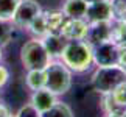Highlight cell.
<instances>
[{
	"instance_id": "6da1fadb",
	"label": "cell",
	"mask_w": 126,
	"mask_h": 117,
	"mask_svg": "<svg viewBox=\"0 0 126 117\" xmlns=\"http://www.w3.org/2000/svg\"><path fill=\"white\" fill-rule=\"evenodd\" d=\"M61 61L75 72H84L94 62L92 56V45L84 39L78 41H67V45L61 55Z\"/></svg>"
},
{
	"instance_id": "7a4b0ae2",
	"label": "cell",
	"mask_w": 126,
	"mask_h": 117,
	"mask_svg": "<svg viewBox=\"0 0 126 117\" xmlns=\"http://www.w3.org/2000/svg\"><path fill=\"white\" fill-rule=\"evenodd\" d=\"M45 89L56 97L64 95L72 87V70L62 61H51L45 69Z\"/></svg>"
},
{
	"instance_id": "3957f363",
	"label": "cell",
	"mask_w": 126,
	"mask_h": 117,
	"mask_svg": "<svg viewBox=\"0 0 126 117\" xmlns=\"http://www.w3.org/2000/svg\"><path fill=\"white\" fill-rule=\"evenodd\" d=\"M126 81V70L120 64L98 67L92 75V86L100 94H110L115 87Z\"/></svg>"
},
{
	"instance_id": "277c9868",
	"label": "cell",
	"mask_w": 126,
	"mask_h": 117,
	"mask_svg": "<svg viewBox=\"0 0 126 117\" xmlns=\"http://www.w3.org/2000/svg\"><path fill=\"white\" fill-rule=\"evenodd\" d=\"M20 61L27 70L41 69L44 70L51 62V56L48 55L42 39H30L20 48Z\"/></svg>"
},
{
	"instance_id": "5b68a950",
	"label": "cell",
	"mask_w": 126,
	"mask_h": 117,
	"mask_svg": "<svg viewBox=\"0 0 126 117\" xmlns=\"http://www.w3.org/2000/svg\"><path fill=\"white\" fill-rule=\"evenodd\" d=\"M120 48L112 39L104 42H100L92 47V56L94 62L98 67H108V66H115L120 64Z\"/></svg>"
},
{
	"instance_id": "8992f818",
	"label": "cell",
	"mask_w": 126,
	"mask_h": 117,
	"mask_svg": "<svg viewBox=\"0 0 126 117\" xmlns=\"http://www.w3.org/2000/svg\"><path fill=\"white\" fill-rule=\"evenodd\" d=\"M41 13L42 8L36 0H20L13 16V23L19 28H28Z\"/></svg>"
},
{
	"instance_id": "52a82bcc",
	"label": "cell",
	"mask_w": 126,
	"mask_h": 117,
	"mask_svg": "<svg viewBox=\"0 0 126 117\" xmlns=\"http://www.w3.org/2000/svg\"><path fill=\"white\" fill-rule=\"evenodd\" d=\"M114 14L110 8L109 0H95V2L87 3V11H86V20L92 22H103V20H112Z\"/></svg>"
},
{
	"instance_id": "ba28073f",
	"label": "cell",
	"mask_w": 126,
	"mask_h": 117,
	"mask_svg": "<svg viewBox=\"0 0 126 117\" xmlns=\"http://www.w3.org/2000/svg\"><path fill=\"white\" fill-rule=\"evenodd\" d=\"M87 30H89V22L86 19H65L59 35L67 41H78V39H86Z\"/></svg>"
},
{
	"instance_id": "9c48e42d",
	"label": "cell",
	"mask_w": 126,
	"mask_h": 117,
	"mask_svg": "<svg viewBox=\"0 0 126 117\" xmlns=\"http://www.w3.org/2000/svg\"><path fill=\"white\" fill-rule=\"evenodd\" d=\"M112 39V23L110 20H103V22H92L89 23V30L86 35V42H89L92 47L100 42L109 41Z\"/></svg>"
},
{
	"instance_id": "30bf717a",
	"label": "cell",
	"mask_w": 126,
	"mask_h": 117,
	"mask_svg": "<svg viewBox=\"0 0 126 117\" xmlns=\"http://www.w3.org/2000/svg\"><path fill=\"white\" fill-rule=\"evenodd\" d=\"M56 101H58L56 95L53 92H50L48 89H45V87H42V89L33 91L31 98H30V105L41 114L44 111H47L48 108H51Z\"/></svg>"
},
{
	"instance_id": "8fae6325",
	"label": "cell",
	"mask_w": 126,
	"mask_h": 117,
	"mask_svg": "<svg viewBox=\"0 0 126 117\" xmlns=\"http://www.w3.org/2000/svg\"><path fill=\"white\" fill-rule=\"evenodd\" d=\"M42 42L47 48L48 55L51 56V59L53 58H61L62 52H64V48L67 45V39L62 38L59 33H47L42 38Z\"/></svg>"
},
{
	"instance_id": "7c38bea8",
	"label": "cell",
	"mask_w": 126,
	"mask_h": 117,
	"mask_svg": "<svg viewBox=\"0 0 126 117\" xmlns=\"http://www.w3.org/2000/svg\"><path fill=\"white\" fill-rule=\"evenodd\" d=\"M87 0H67L62 6V14L67 19H86Z\"/></svg>"
},
{
	"instance_id": "4fadbf2b",
	"label": "cell",
	"mask_w": 126,
	"mask_h": 117,
	"mask_svg": "<svg viewBox=\"0 0 126 117\" xmlns=\"http://www.w3.org/2000/svg\"><path fill=\"white\" fill-rule=\"evenodd\" d=\"M25 83L31 91H37V89L45 87V70H41V69L28 70V74L25 77Z\"/></svg>"
},
{
	"instance_id": "5bb4252c",
	"label": "cell",
	"mask_w": 126,
	"mask_h": 117,
	"mask_svg": "<svg viewBox=\"0 0 126 117\" xmlns=\"http://www.w3.org/2000/svg\"><path fill=\"white\" fill-rule=\"evenodd\" d=\"M41 117H75L73 111L67 103H61V101H56L51 108H48L47 111L41 113Z\"/></svg>"
},
{
	"instance_id": "9a60e30c",
	"label": "cell",
	"mask_w": 126,
	"mask_h": 117,
	"mask_svg": "<svg viewBox=\"0 0 126 117\" xmlns=\"http://www.w3.org/2000/svg\"><path fill=\"white\" fill-rule=\"evenodd\" d=\"M20 0H0V20L8 22L13 20L16 8Z\"/></svg>"
},
{
	"instance_id": "2e32d148",
	"label": "cell",
	"mask_w": 126,
	"mask_h": 117,
	"mask_svg": "<svg viewBox=\"0 0 126 117\" xmlns=\"http://www.w3.org/2000/svg\"><path fill=\"white\" fill-rule=\"evenodd\" d=\"M106 95L112 100L114 106H118V108L126 109V81L122 83L118 87H115L110 94H106Z\"/></svg>"
},
{
	"instance_id": "e0dca14e",
	"label": "cell",
	"mask_w": 126,
	"mask_h": 117,
	"mask_svg": "<svg viewBox=\"0 0 126 117\" xmlns=\"http://www.w3.org/2000/svg\"><path fill=\"white\" fill-rule=\"evenodd\" d=\"M31 30V33H34V35L37 36V39H42L44 36L48 33V27H47V20H45V16L41 13L39 16H37L34 20H33V23L30 27H28Z\"/></svg>"
},
{
	"instance_id": "ac0fdd59",
	"label": "cell",
	"mask_w": 126,
	"mask_h": 117,
	"mask_svg": "<svg viewBox=\"0 0 126 117\" xmlns=\"http://www.w3.org/2000/svg\"><path fill=\"white\" fill-rule=\"evenodd\" d=\"M110 8H112L114 19L125 22L126 20V0H109Z\"/></svg>"
},
{
	"instance_id": "d6986e66",
	"label": "cell",
	"mask_w": 126,
	"mask_h": 117,
	"mask_svg": "<svg viewBox=\"0 0 126 117\" xmlns=\"http://www.w3.org/2000/svg\"><path fill=\"white\" fill-rule=\"evenodd\" d=\"M8 78H9L8 70L5 69L3 66H0V87H2V86H5V83L8 81Z\"/></svg>"
},
{
	"instance_id": "ffe728a7",
	"label": "cell",
	"mask_w": 126,
	"mask_h": 117,
	"mask_svg": "<svg viewBox=\"0 0 126 117\" xmlns=\"http://www.w3.org/2000/svg\"><path fill=\"white\" fill-rule=\"evenodd\" d=\"M8 38V28L5 27V22L0 20V42H3Z\"/></svg>"
},
{
	"instance_id": "44dd1931",
	"label": "cell",
	"mask_w": 126,
	"mask_h": 117,
	"mask_svg": "<svg viewBox=\"0 0 126 117\" xmlns=\"http://www.w3.org/2000/svg\"><path fill=\"white\" fill-rule=\"evenodd\" d=\"M120 66L125 67V70H126V48L120 50Z\"/></svg>"
},
{
	"instance_id": "7402d4cb",
	"label": "cell",
	"mask_w": 126,
	"mask_h": 117,
	"mask_svg": "<svg viewBox=\"0 0 126 117\" xmlns=\"http://www.w3.org/2000/svg\"><path fill=\"white\" fill-rule=\"evenodd\" d=\"M0 58H2V48H0Z\"/></svg>"
},
{
	"instance_id": "603a6c76",
	"label": "cell",
	"mask_w": 126,
	"mask_h": 117,
	"mask_svg": "<svg viewBox=\"0 0 126 117\" xmlns=\"http://www.w3.org/2000/svg\"><path fill=\"white\" fill-rule=\"evenodd\" d=\"M6 117H17V116H6Z\"/></svg>"
}]
</instances>
